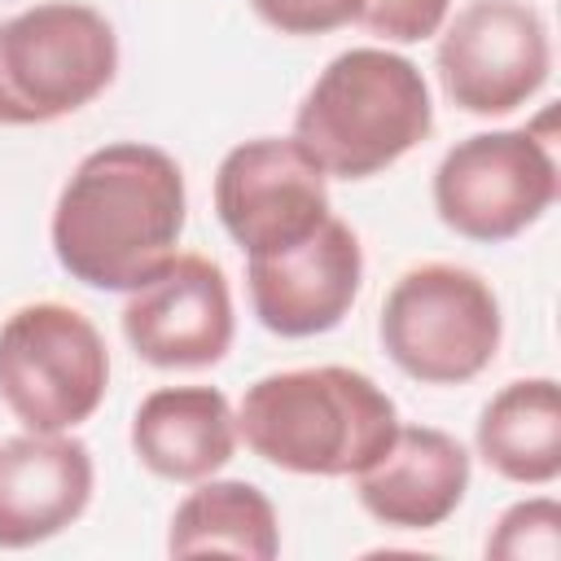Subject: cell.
Here are the masks:
<instances>
[{"label": "cell", "instance_id": "cell-1", "mask_svg": "<svg viewBox=\"0 0 561 561\" xmlns=\"http://www.w3.org/2000/svg\"><path fill=\"white\" fill-rule=\"evenodd\" d=\"M188 193L180 162L145 140H110L79 158L57 193L48 241L70 280L131 294L184 237Z\"/></svg>", "mask_w": 561, "mask_h": 561}, {"label": "cell", "instance_id": "cell-2", "mask_svg": "<svg viewBox=\"0 0 561 561\" xmlns=\"http://www.w3.org/2000/svg\"><path fill=\"white\" fill-rule=\"evenodd\" d=\"M394 399L359 368H285L245 386L237 438L298 478H355L394 438Z\"/></svg>", "mask_w": 561, "mask_h": 561}, {"label": "cell", "instance_id": "cell-3", "mask_svg": "<svg viewBox=\"0 0 561 561\" xmlns=\"http://www.w3.org/2000/svg\"><path fill=\"white\" fill-rule=\"evenodd\" d=\"M434 131L430 83L390 48L337 53L294 110V140L337 180H373Z\"/></svg>", "mask_w": 561, "mask_h": 561}, {"label": "cell", "instance_id": "cell-4", "mask_svg": "<svg viewBox=\"0 0 561 561\" xmlns=\"http://www.w3.org/2000/svg\"><path fill=\"white\" fill-rule=\"evenodd\" d=\"M118 75V35L105 13L39 0L0 22V127H39L92 105Z\"/></svg>", "mask_w": 561, "mask_h": 561}, {"label": "cell", "instance_id": "cell-5", "mask_svg": "<svg viewBox=\"0 0 561 561\" xmlns=\"http://www.w3.org/2000/svg\"><path fill=\"white\" fill-rule=\"evenodd\" d=\"M377 337L403 377L421 386H465L491 368L504 316L495 289L473 267L416 263L390 285Z\"/></svg>", "mask_w": 561, "mask_h": 561}, {"label": "cell", "instance_id": "cell-6", "mask_svg": "<svg viewBox=\"0 0 561 561\" xmlns=\"http://www.w3.org/2000/svg\"><path fill=\"white\" fill-rule=\"evenodd\" d=\"M110 351L66 302H26L0 324V403L35 434H66L105 403Z\"/></svg>", "mask_w": 561, "mask_h": 561}, {"label": "cell", "instance_id": "cell-7", "mask_svg": "<svg viewBox=\"0 0 561 561\" xmlns=\"http://www.w3.org/2000/svg\"><path fill=\"white\" fill-rule=\"evenodd\" d=\"M557 188V158L530 127L473 131L456 140L430 184L443 228L478 245L522 237L552 210Z\"/></svg>", "mask_w": 561, "mask_h": 561}, {"label": "cell", "instance_id": "cell-8", "mask_svg": "<svg viewBox=\"0 0 561 561\" xmlns=\"http://www.w3.org/2000/svg\"><path fill=\"white\" fill-rule=\"evenodd\" d=\"M434 70L451 105L478 118L522 110L552 75L548 22L526 0H469L438 31Z\"/></svg>", "mask_w": 561, "mask_h": 561}, {"label": "cell", "instance_id": "cell-9", "mask_svg": "<svg viewBox=\"0 0 561 561\" xmlns=\"http://www.w3.org/2000/svg\"><path fill=\"white\" fill-rule=\"evenodd\" d=\"M215 215L241 254H272L316 232L329 210V175L294 136H254L215 171Z\"/></svg>", "mask_w": 561, "mask_h": 561}, {"label": "cell", "instance_id": "cell-10", "mask_svg": "<svg viewBox=\"0 0 561 561\" xmlns=\"http://www.w3.org/2000/svg\"><path fill=\"white\" fill-rule=\"evenodd\" d=\"M118 320L136 359L167 373L215 368L237 333L228 276L206 254H175L162 263L127 294Z\"/></svg>", "mask_w": 561, "mask_h": 561}, {"label": "cell", "instance_id": "cell-11", "mask_svg": "<svg viewBox=\"0 0 561 561\" xmlns=\"http://www.w3.org/2000/svg\"><path fill=\"white\" fill-rule=\"evenodd\" d=\"M359 285L364 245L337 215L285 250L245 254L250 311L276 337H316L337 329L351 316Z\"/></svg>", "mask_w": 561, "mask_h": 561}, {"label": "cell", "instance_id": "cell-12", "mask_svg": "<svg viewBox=\"0 0 561 561\" xmlns=\"http://www.w3.org/2000/svg\"><path fill=\"white\" fill-rule=\"evenodd\" d=\"M96 465L88 443L66 434H18L0 443V548H35L83 517Z\"/></svg>", "mask_w": 561, "mask_h": 561}, {"label": "cell", "instance_id": "cell-13", "mask_svg": "<svg viewBox=\"0 0 561 561\" xmlns=\"http://www.w3.org/2000/svg\"><path fill=\"white\" fill-rule=\"evenodd\" d=\"M469 491V451L434 425H399L390 447L355 473L364 513L394 530L443 526Z\"/></svg>", "mask_w": 561, "mask_h": 561}, {"label": "cell", "instance_id": "cell-14", "mask_svg": "<svg viewBox=\"0 0 561 561\" xmlns=\"http://www.w3.org/2000/svg\"><path fill=\"white\" fill-rule=\"evenodd\" d=\"M131 451L167 482L215 478L237 451V412L215 386H158L131 416Z\"/></svg>", "mask_w": 561, "mask_h": 561}, {"label": "cell", "instance_id": "cell-15", "mask_svg": "<svg viewBox=\"0 0 561 561\" xmlns=\"http://www.w3.org/2000/svg\"><path fill=\"white\" fill-rule=\"evenodd\" d=\"M478 456L504 482L548 486L561 478V390L552 377H522L495 390L473 430Z\"/></svg>", "mask_w": 561, "mask_h": 561}, {"label": "cell", "instance_id": "cell-16", "mask_svg": "<svg viewBox=\"0 0 561 561\" xmlns=\"http://www.w3.org/2000/svg\"><path fill=\"white\" fill-rule=\"evenodd\" d=\"M171 557H241L272 561L280 552V522L272 500L245 478H202L171 513Z\"/></svg>", "mask_w": 561, "mask_h": 561}, {"label": "cell", "instance_id": "cell-17", "mask_svg": "<svg viewBox=\"0 0 561 561\" xmlns=\"http://www.w3.org/2000/svg\"><path fill=\"white\" fill-rule=\"evenodd\" d=\"M561 552V504L548 495L517 500L486 535V557L500 561H557Z\"/></svg>", "mask_w": 561, "mask_h": 561}, {"label": "cell", "instance_id": "cell-18", "mask_svg": "<svg viewBox=\"0 0 561 561\" xmlns=\"http://www.w3.org/2000/svg\"><path fill=\"white\" fill-rule=\"evenodd\" d=\"M451 0H364L359 26L386 44H421L443 31Z\"/></svg>", "mask_w": 561, "mask_h": 561}, {"label": "cell", "instance_id": "cell-19", "mask_svg": "<svg viewBox=\"0 0 561 561\" xmlns=\"http://www.w3.org/2000/svg\"><path fill=\"white\" fill-rule=\"evenodd\" d=\"M250 9L280 35H329L351 26L364 0H250Z\"/></svg>", "mask_w": 561, "mask_h": 561}]
</instances>
